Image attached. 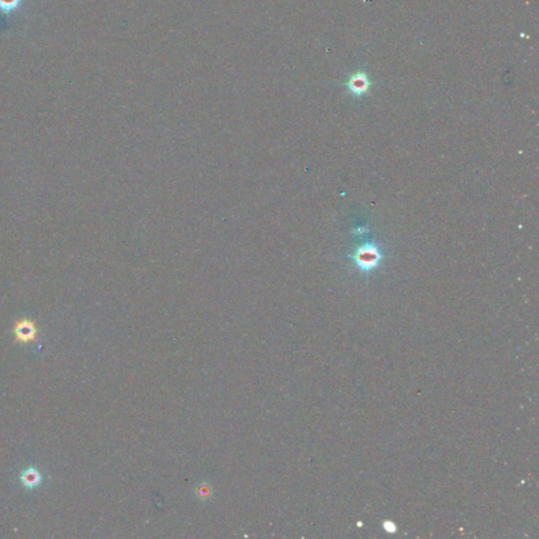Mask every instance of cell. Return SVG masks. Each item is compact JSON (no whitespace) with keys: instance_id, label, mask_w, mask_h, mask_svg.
<instances>
[{"instance_id":"6da1fadb","label":"cell","mask_w":539,"mask_h":539,"mask_svg":"<svg viewBox=\"0 0 539 539\" xmlns=\"http://www.w3.org/2000/svg\"><path fill=\"white\" fill-rule=\"evenodd\" d=\"M349 258L355 262L356 266L361 272L369 273L371 271H374L375 268L380 265L383 255L377 244L374 242H367L358 246L355 252L349 256Z\"/></svg>"},{"instance_id":"7a4b0ae2","label":"cell","mask_w":539,"mask_h":539,"mask_svg":"<svg viewBox=\"0 0 539 539\" xmlns=\"http://www.w3.org/2000/svg\"><path fill=\"white\" fill-rule=\"evenodd\" d=\"M14 334L16 340L22 342H30L35 340L37 336V328L34 321L29 319H22L15 323Z\"/></svg>"},{"instance_id":"3957f363","label":"cell","mask_w":539,"mask_h":539,"mask_svg":"<svg viewBox=\"0 0 539 539\" xmlns=\"http://www.w3.org/2000/svg\"><path fill=\"white\" fill-rule=\"evenodd\" d=\"M371 87V82L364 72H357L352 75L346 82V88L354 96H361L365 94Z\"/></svg>"},{"instance_id":"277c9868","label":"cell","mask_w":539,"mask_h":539,"mask_svg":"<svg viewBox=\"0 0 539 539\" xmlns=\"http://www.w3.org/2000/svg\"><path fill=\"white\" fill-rule=\"evenodd\" d=\"M20 479H22V483L26 488L33 489L41 484V475L36 469L30 468L23 472Z\"/></svg>"},{"instance_id":"5b68a950","label":"cell","mask_w":539,"mask_h":539,"mask_svg":"<svg viewBox=\"0 0 539 539\" xmlns=\"http://www.w3.org/2000/svg\"><path fill=\"white\" fill-rule=\"evenodd\" d=\"M23 5V0H0V12L11 14L17 11Z\"/></svg>"}]
</instances>
